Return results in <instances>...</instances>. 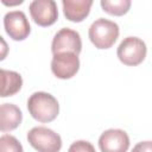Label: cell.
Masks as SVG:
<instances>
[{
	"mask_svg": "<svg viewBox=\"0 0 152 152\" xmlns=\"http://www.w3.org/2000/svg\"><path fill=\"white\" fill-rule=\"evenodd\" d=\"M27 110L34 120L51 122L59 113V104L53 95L45 91H36L27 100Z\"/></svg>",
	"mask_w": 152,
	"mask_h": 152,
	"instance_id": "1",
	"label": "cell"
},
{
	"mask_svg": "<svg viewBox=\"0 0 152 152\" xmlns=\"http://www.w3.org/2000/svg\"><path fill=\"white\" fill-rule=\"evenodd\" d=\"M119 25L106 18L96 19L88 30V36L93 45L97 49H109L119 37Z\"/></svg>",
	"mask_w": 152,
	"mask_h": 152,
	"instance_id": "2",
	"label": "cell"
},
{
	"mask_svg": "<svg viewBox=\"0 0 152 152\" xmlns=\"http://www.w3.org/2000/svg\"><path fill=\"white\" fill-rule=\"evenodd\" d=\"M28 144L38 152H59L62 148V138L51 128L37 126L27 132Z\"/></svg>",
	"mask_w": 152,
	"mask_h": 152,
	"instance_id": "3",
	"label": "cell"
},
{
	"mask_svg": "<svg viewBox=\"0 0 152 152\" xmlns=\"http://www.w3.org/2000/svg\"><path fill=\"white\" fill-rule=\"evenodd\" d=\"M147 53L146 44L138 37H126L118 46L116 55L121 63L128 66H135L142 63Z\"/></svg>",
	"mask_w": 152,
	"mask_h": 152,
	"instance_id": "4",
	"label": "cell"
},
{
	"mask_svg": "<svg viewBox=\"0 0 152 152\" xmlns=\"http://www.w3.org/2000/svg\"><path fill=\"white\" fill-rule=\"evenodd\" d=\"M82 50V40L81 36L77 31L63 27L56 32L51 43V51L53 55L62 52H74L80 55Z\"/></svg>",
	"mask_w": 152,
	"mask_h": 152,
	"instance_id": "5",
	"label": "cell"
},
{
	"mask_svg": "<svg viewBox=\"0 0 152 152\" xmlns=\"http://www.w3.org/2000/svg\"><path fill=\"white\" fill-rule=\"evenodd\" d=\"M28 10L33 21L43 27L53 25L58 19L57 4L53 0H33Z\"/></svg>",
	"mask_w": 152,
	"mask_h": 152,
	"instance_id": "6",
	"label": "cell"
},
{
	"mask_svg": "<svg viewBox=\"0 0 152 152\" xmlns=\"http://www.w3.org/2000/svg\"><path fill=\"white\" fill-rule=\"evenodd\" d=\"M80 69L78 55L74 52H62L56 53L51 61L52 74L61 80H69L74 77Z\"/></svg>",
	"mask_w": 152,
	"mask_h": 152,
	"instance_id": "7",
	"label": "cell"
},
{
	"mask_svg": "<svg viewBox=\"0 0 152 152\" xmlns=\"http://www.w3.org/2000/svg\"><path fill=\"white\" fill-rule=\"evenodd\" d=\"M4 27L13 40H24L31 32L30 23L23 11L7 12L4 17Z\"/></svg>",
	"mask_w": 152,
	"mask_h": 152,
	"instance_id": "8",
	"label": "cell"
},
{
	"mask_svg": "<svg viewBox=\"0 0 152 152\" xmlns=\"http://www.w3.org/2000/svg\"><path fill=\"white\" fill-rule=\"evenodd\" d=\"M99 147L101 152H127L129 147V137L122 129L109 128L100 135Z\"/></svg>",
	"mask_w": 152,
	"mask_h": 152,
	"instance_id": "9",
	"label": "cell"
},
{
	"mask_svg": "<svg viewBox=\"0 0 152 152\" xmlns=\"http://www.w3.org/2000/svg\"><path fill=\"white\" fill-rule=\"evenodd\" d=\"M65 18L74 23L84 20L93 6V0H62Z\"/></svg>",
	"mask_w": 152,
	"mask_h": 152,
	"instance_id": "10",
	"label": "cell"
},
{
	"mask_svg": "<svg viewBox=\"0 0 152 152\" xmlns=\"http://www.w3.org/2000/svg\"><path fill=\"white\" fill-rule=\"evenodd\" d=\"M23 113L20 108L13 103H2L0 106V129L1 132H11L21 124Z\"/></svg>",
	"mask_w": 152,
	"mask_h": 152,
	"instance_id": "11",
	"label": "cell"
},
{
	"mask_svg": "<svg viewBox=\"0 0 152 152\" xmlns=\"http://www.w3.org/2000/svg\"><path fill=\"white\" fill-rule=\"evenodd\" d=\"M1 82H2L1 97L13 96L21 89L23 77L17 71L1 69Z\"/></svg>",
	"mask_w": 152,
	"mask_h": 152,
	"instance_id": "12",
	"label": "cell"
},
{
	"mask_svg": "<svg viewBox=\"0 0 152 152\" xmlns=\"http://www.w3.org/2000/svg\"><path fill=\"white\" fill-rule=\"evenodd\" d=\"M102 10L112 15H124L128 12L132 2L131 0H101Z\"/></svg>",
	"mask_w": 152,
	"mask_h": 152,
	"instance_id": "13",
	"label": "cell"
},
{
	"mask_svg": "<svg viewBox=\"0 0 152 152\" xmlns=\"http://www.w3.org/2000/svg\"><path fill=\"white\" fill-rule=\"evenodd\" d=\"M0 152H24V148L15 137L2 134L0 137Z\"/></svg>",
	"mask_w": 152,
	"mask_h": 152,
	"instance_id": "14",
	"label": "cell"
},
{
	"mask_svg": "<svg viewBox=\"0 0 152 152\" xmlns=\"http://www.w3.org/2000/svg\"><path fill=\"white\" fill-rule=\"evenodd\" d=\"M68 152H96V151L91 142L87 140H77L69 146Z\"/></svg>",
	"mask_w": 152,
	"mask_h": 152,
	"instance_id": "15",
	"label": "cell"
},
{
	"mask_svg": "<svg viewBox=\"0 0 152 152\" xmlns=\"http://www.w3.org/2000/svg\"><path fill=\"white\" fill-rule=\"evenodd\" d=\"M132 152H152V141L147 140V141H140V142H138L133 147Z\"/></svg>",
	"mask_w": 152,
	"mask_h": 152,
	"instance_id": "16",
	"label": "cell"
}]
</instances>
